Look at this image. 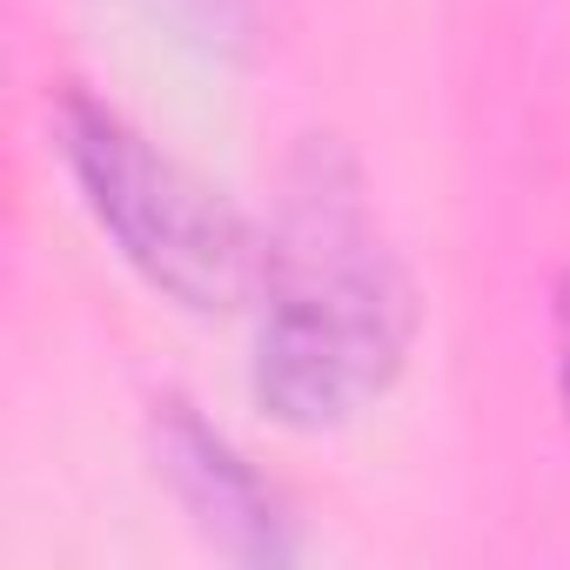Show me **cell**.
I'll use <instances>...</instances> for the list:
<instances>
[{"mask_svg":"<svg viewBox=\"0 0 570 570\" xmlns=\"http://www.w3.org/2000/svg\"><path fill=\"white\" fill-rule=\"evenodd\" d=\"M416 323V282L370 208L356 155L309 135L282 175L255 268V410L296 436L350 430L396 390Z\"/></svg>","mask_w":570,"mask_h":570,"instance_id":"6da1fadb","label":"cell"},{"mask_svg":"<svg viewBox=\"0 0 570 570\" xmlns=\"http://www.w3.org/2000/svg\"><path fill=\"white\" fill-rule=\"evenodd\" d=\"M48 135L108 248L161 303L188 316H228L255 289L262 242L235 202L175 161L155 135H141L121 108L68 81L48 108Z\"/></svg>","mask_w":570,"mask_h":570,"instance_id":"7a4b0ae2","label":"cell"},{"mask_svg":"<svg viewBox=\"0 0 570 570\" xmlns=\"http://www.w3.org/2000/svg\"><path fill=\"white\" fill-rule=\"evenodd\" d=\"M155 443V476L175 490L181 517L202 530V543L228 563L248 570H282L296 563V517L282 503V490L181 396L155 403L148 423Z\"/></svg>","mask_w":570,"mask_h":570,"instance_id":"3957f363","label":"cell"},{"mask_svg":"<svg viewBox=\"0 0 570 570\" xmlns=\"http://www.w3.org/2000/svg\"><path fill=\"white\" fill-rule=\"evenodd\" d=\"M550 350H557V410H563V430H570V268L550 289Z\"/></svg>","mask_w":570,"mask_h":570,"instance_id":"277c9868","label":"cell"},{"mask_svg":"<svg viewBox=\"0 0 570 570\" xmlns=\"http://www.w3.org/2000/svg\"><path fill=\"white\" fill-rule=\"evenodd\" d=\"M175 8H188L202 28L228 35V28H242V8H248V0H175Z\"/></svg>","mask_w":570,"mask_h":570,"instance_id":"5b68a950","label":"cell"}]
</instances>
